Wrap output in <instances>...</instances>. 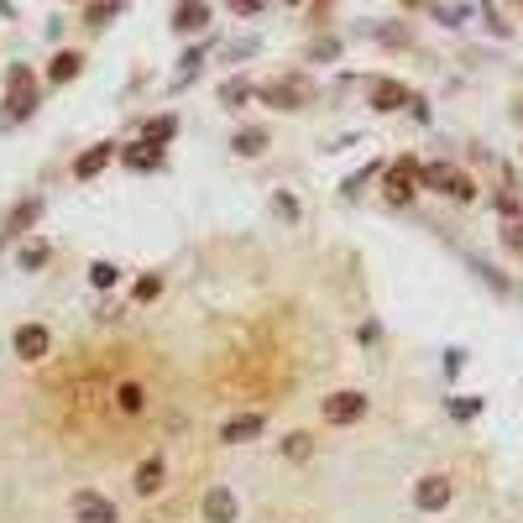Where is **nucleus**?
Returning a JSON list of instances; mask_svg holds the SVG:
<instances>
[{
    "label": "nucleus",
    "mask_w": 523,
    "mask_h": 523,
    "mask_svg": "<svg viewBox=\"0 0 523 523\" xmlns=\"http://www.w3.org/2000/svg\"><path fill=\"white\" fill-rule=\"evenodd\" d=\"M236 152H241V157H257V152H262V131H241V136H236Z\"/></svg>",
    "instance_id": "dca6fc26"
},
{
    "label": "nucleus",
    "mask_w": 523,
    "mask_h": 523,
    "mask_svg": "<svg viewBox=\"0 0 523 523\" xmlns=\"http://www.w3.org/2000/svg\"><path fill=\"white\" fill-rule=\"evenodd\" d=\"M110 157H116V152H110V142H105V147H95V152H84L79 163H74V173H79V178H95V173L110 163Z\"/></svg>",
    "instance_id": "9b49d317"
},
{
    "label": "nucleus",
    "mask_w": 523,
    "mask_h": 523,
    "mask_svg": "<svg viewBox=\"0 0 523 523\" xmlns=\"http://www.w3.org/2000/svg\"><path fill=\"white\" fill-rule=\"evenodd\" d=\"M424 184H435V189H445L450 199H471L476 194V184L466 173H456V168H445V163H435V168H424Z\"/></svg>",
    "instance_id": "f257e3e1"
},
{
    "label": "nucleus",
    "mask_w": 523,
    "mask_h": 523,
    "mask_svg": "<svg viewBox=\"0 0 523 523\" xmlns=\"http://www.w3.org/2000/svg\"><path fill=\"white\" fill-rule=\"evenodd\" d=\"M126 163H131V168H157V147H152V142L131 147V152H126Z\"/></svg>",
    "instance_id": "4468645a"
},
{
    "label": "nucleus",
    "mask_w": 523,
    "mask_h": 523,
    "mask_svg": "<svg viewBox=\"0 0 523 523\" xmlns=\"http://www.w3.org/2000/svg\"><path fill=\"white\" fill-rule=\"evenodd\" d=\"M361 414H367V398H361V393H330L325 398V419L330 424H351Z\"/></svg>",
    "instance_id": "f03ea898"
},
{
    "label": "nucleus",
    "mask_w": 523,
    "mask_h": 523,
    "mask_svg": "<svg viewBox=\"0 0 523 523\" xmlns=\"http://www.w3.org/2000/svg\"><path fill=\"white\" fill-rule=\"evenodd\" d=\"M16 351L27 361H42V356H48V330H42V325H21L16 330Z\"/></svg>",
    "instance_id": "0eeeda50"
},
{
    "label": "nucleus",
    "mask_w": 523,
    "mask_h": 523,
    "mask_svg": "<svg viewBox=\"0 0 523 523\" xmlns=\"http://www.w3.org/2000/svg\"><path fill=\"white\" fill-rule=\"evenodd\" d=\"M252 435H262V414H241V419H225L220 424V440H231V445L252 440Z\"/></svg>",
    "instance_id": "6e6552de"
},
{
    "label": "nucleus",
    "mask_w": 523,
    "mask_h": 523,
    "mask_svg": "<svg viewBox=\"0 0 523 523\" xmlns=\"http://www.w3.org/2000/svg\"><path fill=\"white\" fill-rule=\"evenodd\" d=\"M157 293H163V283H157V278H142V283H136V299H142V304L157 299Z\"/></svg>",
    "instance_id": "412c9836"
},
{
    "label": "nucleus",
    "mask_w": 523,
    "mask_h": 523,
    "mask_svg": "<svg viewBox=\"0 0 523 523\" xmlns=\"http://www.w3.org/2000/svg\"><path fill=\"white\" fill-rule=\"evenodd\" d=\"M508 246H518V252H523V225H508Z\"/></svg>",
    "instance_id": "5701e85b"
},
{
    "label": "nucleus",
    "mask_w": 523,
    "mask_h": 523,
    "mask_svg": "<svg viewBox=\"0 0 523 523\" xmlns=\"http://www.w3.org/2000/svg\"><path fill=\"white\" fill-rule=\"evenodd\" d=\"M157 487H163V461L152 456V461H142V466H136V492L147 497V492H157Z\"/></svg>",
    "instance_id": "9d476101"
},
{
    "label": "nucleus",
    "mask_w": 523,
    "mask_h": 523,
    "mask_svg": "<svg viewBox=\"0 0 523 523\" xmlns=\"http://www.w3.org/2000/svg\"><path fill=\"white\" fill-rule=\"evenodd\" d=\"M89 278H95L100 288H110V283H116V267H105V262H95V267H89Z\"/></svg>",
    "instance_id": "aec40b11"
},
{
    "label": "nucleus",
    "mask_w": 523,
    "mask_h": 523,
    "mask_svg": "<svg viewBox=\"0 0 523 523\" xmlns=\"http://www.w3.org/2000/svg\"><path fill=\"white\" fill-rule=\"evenodd\" d=\"M116 403L126 408V414H142V408H147V393H142V388H136V382H121V393H116Z\"/></svg>",
    "instance_id": "f8f14e48"
},
{
    "label": "nucleus",
    "mask_w": 523,
    "mask_h": 523,
    "mask_svg": "<svg viewBox=\"0 0 523 523\" xmlns=\"http://www.w3.org/2000/svg\"><path fill=\"white\" fill-rule=\"evenodd\" d=\"M372 100H377V110H398L408 95H403L398 84H377V89H372Z\"/></svg>",
    "instance_id": "ddd939ff"
},
{
    "label": "nucleus",
    "mask_w": 523,
    "mask_h": 523,
    "mask_svg": "<svg viewBox=\"0 0 523 523\" xmlns=\"http://www.w3.org/2000/svg\"><path fill=\"white\" fill-rule=\"evenodd\" d=\"M178 27H204V6H194V0H189V6L178 11Z\"/></svg>",
    "instance_id": "a211bd4d"
},
{
    "label": "nucleus",
    "mask_w": 523,
    "mask_h": 523,
    "mask_svg": "<svg viewBox=\"0 0 523 523\" xmlns=\"http://www.w3.org/2000/svg\"><path fill=\"white\" fill-rule=\"evenodd\" d=\"M204 518H210V523H231L236 518V497L225 487H215L210 497H204Z\"/></svg>",
    "instance_id": "1a4fd4ad"
},
{
    "label": "nucleus",
    "mask_w": 523,
    "mask_h": 523,
    "mask_svg": "<svg viewBox=\"0 0 523 523\" xmlns=\"http://www.w3.org/2000/svg\"><path fill=\"white\" fill-rule=\"evenodd\" d=\"M32 215H37V199H27V204H21V210L11 215V231H21V225H32Z\"/></svg>",
    "instance_id": "6ab92c4d"
},
{
    "label": "nucleus",
    "mask_w": 523,
    "mask_h": 523,
    "mask_svg": "<svg viewBox=\"0 0 523 523\" xmlns=\"http://www.w3.org/2000/svg\"><path fill=\"white\" fill-rule=\"evenodd\" d=\"M11 105L21 110V116L32 110V84H27V79H16V84H11Z\"/></svg>",
    "instance_id": "2eb2a0df"
},
{
    "label": "nucleus",
    "mask_w": 523,
    "mask_h": 523,
    "mask_svg": "<svg viewBox=\"0 0 523 523\" xmlns=\"http://www.w3.org/2000/svg\"><path fill=\"white\" fill-rule=\"evenodd\" d=\"M414 178H419V163H408V157H403L398 168H388V199H393V204L414 199Z\"/></svg>",
    "instance_id": "39448f33"
},
{
    "label": "nucleus",
    "mask_w": 523,
    "mask_h": 523,
    "mask_svg": "<svg viewBox=\"0 0 523 523\" xmlns=\"http://www.w3.org/2000/svg\"><path fill=\"white\" fill-rule=\"evenodd\" d=\"M267 100L283 105V110H299L309 100V84L304 79H283V84H267Z\"/></svg>",
    "instance_id": "423d86ee"
},
{
    "label": "nucleus",
    "mask_w": 523,
    "mask_h": 523,
    "mask_svg": "<svg viewBox=\"0 0 523 523\" xmlns=\"http://www.w3.org/2000/svg\"><path fill=\"white\" fill-rule=\"evenodd\" d=\"M231 6H236V11H257V6H262V0H231Z\"/></svg>",
    "instance_id": "b1692460"
},
{
    "label": "nucleus",
    "mask_w": 523,
    "mask_h": 523,
    "mask_svg": "<svg viewBox=\"0 0 523 523\" xmlns=\"http://www.w3.org/2000/svg\"><path fill=\"white\" fill-rule=\"evenodd\" d=\"M42 257H48V246H27V252H21V267H42Z\"/></svg>",
    "instance_id": "4be33fe9"
},
{
    "label": "nucleus",
    "mask_w": 523,
    "mask_h": 523,
    "mask_svg": "<svg viewBox=\"0 0 523 523\" xmlns=\"http://www.w3.org/2000/svg\"><path fill=\"white\" fill-rule=\"evenodd\" d=\"M74 74H79V58H74V53H63V58L53 63V79L63 84V79H74Z\"/></svg>",
    "instance_id": "f3484780"
},
{
    "label": "nucleus",
    "mask_w": 523,
    "mask_h": 523,
    "mask_svg": "<svg viewBox=\"0 0 523 523\" xmlns=\"http://www.w3.org/2000/svg\"><path fill=\"white\" fill-rule=\"evenodd\" d=\"M74 518L79 523H116V508H110L100 492H79L74 497Z\"/></svg>",
    "instance_id": "20e7f679"
},
{
    "label": "nucleus",
    "mask_w": 523,
    "mask_h": 523,
    "mask_svg": "<svg viewBox=\"0 0 523 523\" xmlns=\"http://www.w3.org/2000/svg\"><path fill=\"white\" fill-rule=\"evenodd\" d=\"M414 503H419L424 513H440V508L450 503V482H445V476H419V487H414Z\"/></svg>",
    "instance_id": "7ed1b4c3"
}]
</instances>
